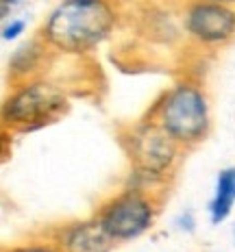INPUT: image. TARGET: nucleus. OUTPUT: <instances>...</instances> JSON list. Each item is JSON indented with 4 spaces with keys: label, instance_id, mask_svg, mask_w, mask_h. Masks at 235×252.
I'll list each match as a JSON object with an SVG mask.
<instances>
[{
    "label": "nucleus",
    "instance_id": "obj_12",
    "mask_svg": "<svg viewBox=\"0 0 235 252\" xmlns=\"http://www.w3.org/2000/svg\"><path fill=\"white\" fill-rule=\"evenodd\" d=\"M172 226H174V230H176V233H181V235H194L198 230L196 213L192 211V209H183V211H179L174 215Z\"/></svg>",
    "mask_w": 235,
    "mask_h": 252
},
{
    "label": "nucleus",
    "instance_id": "obj_10",
    "mask_svg": "<svg viewBox=\"0 0 235 252\" xmlns=\"http://www.w3.org/2000/svg\"><path fill=\"white\" fill-rule=\"evenodd\" d=\"M2 252H61L59 246L55 244L48 233H41L37 237H31L26 241H20V244H13V246H7Z\"/></svg>",
    "mask_w": 235,
    "mask_h": 252
},
{
    "label": "nucleus",
    "instance_id": "obj_13",
    "mask_svg": "<svg viewBox=\"0 0 235 252\" xmlns=\"http://www.w3.org/2000/svg\"><path fill=\"white\" fill-rule=\"evenodd\" d=\"M26 2H29V0H0V15H2V20L15 18V13H18Z\"/></svg>",
    "mask_w": 235,
    "mask_h": 252
},
{
    "label": "nucleus",
    "instance_id": "obj_14",
    "mask_svg": "<svg viewBox=\"0 0 235 252\" xmlns=\"http://www.w3.org/2000/svg\"><path fill=\"white\" fill-rule=\"evenodd\" d=\"M135 2H142V4H181L183 0H135Z\"/></svg>",
    "mask_w": 235,
    "mask_h": 252
},
{
    "label": "nucleus",
    "instance_id": "obj_17",
    "mask_svg": "<svg viewBox=\"0 0 235 252\" xmlns=\"http://www.w3.org/2000/svg\"><path fill=\"white\" fill-rule=\"evenodd\" d=\"M135 252H142V250H135Z\"/></svg>",
    "mask_w": 235,
    "mask_h": 252
},
{
    "label": "nucleus",
    "instance_id": "obj_5",
    "mask_svg": "<svg viewBox=\"0 0 235 252\" xmlns=\"http://www.w3.org/2000/svg\"><path fill=\"white\" fill-rule=\"evenodd\" d=\"M161 204H164V193L127 183L122 189L102 198L92 215L120 246L150 233L159 218Z\"/></svg>",
    "mask_w": 235,
    "mask_h": 252
},
{
    "label": "nucleus",
    "instance_id": "obj_15",
    "mask_svg": "<svg viewBox=\"0 0 235 252\" xmlns=\"http://www.w3.org/2000/svg\"><path fill=\"white\" fill-rule=\"evenodd\" d=\"M213 2H222V4H235V0H213Z\"/></svg>",
    "mask_w": 235,
    "mask_h": 252
},
{
    "label": "nucleus",
    "instance_id": "obj_4",
    "mask_svg": "<svg viewBox=\"0 0 235 252\" xmlns=\"http://www.w3.org/2000/svg\"><path fill=\"white\" fill-rule=\"evenodd\" d=\"M70 111V94L55 78L41 74L15 83L2 100V128L9 135H31L59 122Z\"/></svg>",
    "mask_w": 235,
    "mask_h": 252
},
{
    "label": "nucleus",
    "instance_id": "obj_9",
    "mask_svg": "<svg viewBox=\"0 0 235 252\" xmlns=\"http://www.w3.org/2000/svg\"><path fill=\"white\" fill-rule=\"evenodd\" d=\"M235 209V165L222 167L216 174L211 198L207 202V218L211 226H220L233 215Z\"/></svg>",
    "mask_w": 235,
    "mask_h": 252
},
{
    "label": "nucleus",
    "instance_id": "obj_6",
    "mask_svg": "<svg viewBox=\"0 0 235 252\" xmlns=\"http://www.w3.org/2000/svg\"><path fill=\"white\" fill-rule=\"evenodd\" d=\"M179 18L185 44L201 52H220L235 41V4L183 0Z\"/></svg>",
    "mask_w": 235,
    "mask_h": 252
},
{
    "label": "nucleus",
    "instance_id": "obj_1",
    "mask_svg": "<svg viewBox=\"0 0 235 252\" xmlns=\"http://www.w3.org/2000/svg\"><path fill=\"white\" fill-rule=\"evenodd\" d=\"M122 20L124 0H59L37 35L57 57H87L116 35Z\"/></svg>",
    "mask_w": 235,
    "mask_h": 252
},
{
    "label": "nucleus",
    "instance_id": "obj_8",
    "mask_svg": "<svg viewBox=\"0 0 235 252\" xmlns=\"http://www.w3.org/2000/svg\"><path fill=\"white\" fill-rule=\"evenodd\" d=\"M52 57H57V55L46 46V41L37 33L33 37L20 41L11 50L9 61H7L9 83L15 85V83H22V81H29V78L46 74V67L50 65Z\"/></svg>",
    "mask_w": 235,
    "mask_h": 252
},
{
    "label": "nucleus",
    "instance_id": "obj_3",
    "mask_svg": "<svg viewBox=\"0 0 235 252\" xmlns=\"http://www.w3.org/2000/svg\"><path fill=\"white\" fill-rule=\"evenodd\" d=\"M120 146L129 161V183L157 193H166L176 176L185 150L170 139L148 118L118 128Z\"/></svg>",
    "mask_w": 235,
    "mask_h": 252
},
{
    "label": "nucleus",
    "instance_id": "obj_16",
    "mask_svg": "<svg viewBox=\"0 0 235 252\" xmlns=\"http://www.w3.org/2000/svg\"><path fill=\"white\" fill-rule=\"evenodd\" d=\"M231 239H233V246H235V222H233V226H231Z\"/></svg>",
    "mask_w": 235,
    "mask_h": 252
},
{
    "label": "nucleus",
    "instance_id": "obj_11",
    "mask_svg": "<svg viewBox=\"0 0 235 252\" xmlns=\"http://www.w3.org/2000/svg\"><path fill=\"white\" fill-rule=\"evenodd\" d=\"M26 29H29V22L24 18H9L2 20V29H0V37H2L4 44H15L26 35Z\"/></svg>",
    "mask_w": 235,
    "mask_h": 252
},
{
    "label": "nucleus",
    "instance_id": "obj_2",
    "mask_svg": "<svg viewBox=\"0 0 235 252\" xmlns=\"http://www.w3.org/2000/svg\"><path fill=\"white\" fill-rule=\"evenodd\" d=\"M146 118L159 126L183 150H194L213 130L211 100L205 85L196 78H179L161 89L146 111Z\"/></svg>",
    "mask_w": 235,
    "mask_h": 252
},
{
    "label": "nucleus",
    "instance_id": "obj_7",
    "mask_svg": "<svg viewBox=\"0 0 235 252\" xmlns=\"http://www.w3.org/2000/svg\"><path fill=\"white\" fill-rule=\"evenodd\" d=\"M46 233L61 252H113L118 246L94 215L66 220L50 226Z\"/></svg>",
    "mask_w": 235,
    "mask_h": 252
}]
</instances>
